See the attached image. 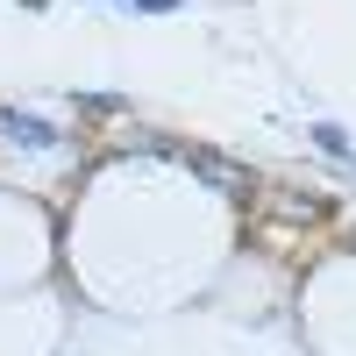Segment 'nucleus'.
Here are the masks:
<instances>
[{
    "label": "nucleus",
    "instance_id": "f257e3e1",
    "mask_svg": "<svg viewBox=\"0 0 356 356\" xmlns=\"http://www.w3.org/2000/svg\"><path fill=\"white\" fill-rule=\"evenodd\" d=\"M0 129H8L22 150H57V143H65V136L43 122V114H22V107H0Z\"/></svg>",
    "mask_w": 356,
    "mask_h": 356
},
{
    "label": "nucleus",
    "instance_id": "f03ea898",
    "mask_svg": "<svg viewBox=\"0 0 356 356\" xmlns=\"http://www.w3.org/2000/svg\"><path fill=\"white\" fill-rule=\"evenodd\" d=\"M314 150H328V157H356V143H349V129H335V122H314Z\"/></svg>",
    "mask_w": 356,
    "mask_h": 356
},
{
    "label": "nucleus",
    "instance_id": "7ed1b4c3",
    "mask_svg": "<svg viewBox=\"0 0 356 356\" xmlns=\"http://www.w3.org/2000/svg\"><path fill=\"white\" fill-rule=\"evenodd\" d=\"M136 8H143V15H171L178 0H136Z\"/></svg>",
    "mask_w": 356,
    "mask_h": 356
}]
</instances>
